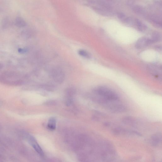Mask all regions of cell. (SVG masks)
I'll return each instance as SVG.
<instances>
[{
	"instance_id": "obj_1",
	"label": "cell",
	"mask_w": 162,
	"mask_h": 162,
	"mask_svg": "<svg viewBox=\"0 0 162 162\" xmlns=\"http://www.w3.org/2000/svg\"><path fill=\"white\" fill-rule=\"evenodd\" d=\"M94 91L97 96L110 101L117 102L119 100L117 94L108 87L99 86L97 87Z\"/></svg>"
},
{
	"instance_id": "obj_2",
	"label": "cell",
	"mask_w": 162,
	"mask_h": 162,
	"mask_svg": "<svg viewBox=\"0 0 162 162\" xmlns=\"http://www.w3.org/2000/svg\"><path fill=\"white\" fill-rule=\"evenodd\" d=\"M52 77L56 83H62L65 80V75L63 70L59 67L54 68L51 72Z\"/></svg>"
},
{
	"instance_id": "obj_3",
	"label": "cell",
	"mask_w": 162,
	"mask_h": 162,
	"mask_svg": "<svg viewBox=\"0 0 162 162\" xmlns=\"http://www.w3.org/2000/svg\"><path fill=\"white\" fill-rule=\"evenodd\" d=\"M152 44V42L149 38L143 37L137 40L135 44V46L138 49H141Z\"/></svg>"
},
{
	"instance_id": "obj_4",
	"label": "cell",
	"mask_w": 162,
	"mask_h": 162,
	"mask_svg": "<svg viewBox=\"0 0 162 162\" xmlns=\"http://www.w3.org/2000/svg\"><path fill=\"white\" fill-rule=\"evenodd\" d=\"M29 141L30 144L33 147L35 150L38 153L41 157H44V152L43 151L42 149L40 146L36 141V139L33 136H29Z\"/></svg>"
},
{
	"instance_id": "obj_5",
	"label": "cell",
	"mask_w": 162,
	"mask_h": 162,
	"mask_svg": "<svg viewBox=\"0 0 162 162\" xmlns=\"http://www.w3.org/2000/svg\"><path fill=\"white\" fill-rule=\"evenodd\" d=\"M151 144L154 147H157L162 142V135L161 133H157L153 134L150 139Z\"/></svg>"
},
{
	"instance_id": "obj_6",
	"label": "cell",
	"mask_w": 162,
	"mask_h": 162,
	"mask_svg": "<svg viewBox=\"0 0 162 162\" xmlns=\"http://www.w3.org/2000/svg\"><path fill=\"white\" fill-rule=\"evenodd\" d=\"M112 132L114 135L120 136L125 134H134L133 131H128L120 127L114 128L112 130Z\"/></svg>"
},
{
	"instance_id": "obj_7",
	"label": "cell",
	"mask_w": 162,
	"mask_h": 162,
	"mask_svg": "<svg viewBox=\"0 0 162 162\" xmlns=\"http://www.w3.org/2000/svg\"><path fill=\"white\" fill-rule=\"evenodd\" d=\"M123 123L127 125L132 126H134L136 124V121L134 119L130 116H126L122 120Z\"/></svg>"
},
{
	"instance_id": "obj_8",
	"label": "cell",
	"mask_w": 162,
	"mask_h": 162,
	"mask_svg": "<svg viewBox=\"0 0 162 162\" xmlns=\"http://www.w3.org/2000/svg\"><path fill=\"white\" fill-rule=\"evenodd\" d=\"M56 121L54 118H51L49 120L48 124V129L51 130H54L56 129Z\"/></svg>"
},
{
	"instance_id": "obj_9",
	"label": "cell",
	"mask_w": 162,
	"mask_h": 162,
	"mask_svg": "<svg viewBox=\"0 0 162 162\" xmlns=\"http://www.w3.org/2000/svg\"><path fill=\"white\" fill-rule=\"evenodd\" d=\"M150 38L152 44L159 41L161 39V36L159 33L154 32L152 33Z\"/></svg>"
},
{
	"instance_id": "obj_10",
	"label": "cell",
	"mask_w": 162,
	"mask_h": 162,
	"mask_svg": "<svg viewBox=\"0 0 162 162\" xmlns=\"http://www.w3.org/2000/svg\"><path fill=\"white\" fill-rule=\"evenodd\" d=\"M15 25L19 27H23L26 25V21L22 18L20 17H17L15 21Z\"/></svg>"
},
{
	"instance_id": "obj_11",
	"label": "cell",
	"mask_w": 162,
	"mask_h": 162,
	"mask_svg": "<svg viewBox=\"0 0 162 162\" xmlns=\"http://www.w3.org/2000/svg\"><path fill=\"white\" fill-rule=\"evenodd\" d=\"M78 54L79 55L87 58H89L91 57L90 54L87 51L84 50H79Z\"/></svg>"
},
{
	"instance_id": "obj_12",
	"label": "cell",
	"mask_w": 162,
	"mask_h": 162,
	"mask_svg": "<svg viewBox=\"0 0 162 162\" xmlns=\"http://www.w3.org/2000/svg\"><path fill=\"white\" fill-rule=\"evenodd\" d=\"M2 26H7L9 25L10 23V21L7 18H5L2 21Z\"/></svg>"
},
{
	"instance_id": "obj_13",
	"label": "cell",
	"mask_w": 162,
	"mask_h": 162,
	"mask_svg": "<svg viewBox=\"0 0 162 162\" xmlns=\"http://www.w3.org/2000/svg\"><path fill=\"white\" fill-rule=\"evenodd\" d=\"M18 51H19V53L23 54L25 53L26 51V50L24 49L19 48L18 50Z\"/></svg>"
},
{
	"instance_id": "obj_14",
	"label": "cell",
	"mask_w": 162,
	"mask_h": 162,
	"mask_svg": "<svg viewBox=\"0 0 162 162\" xmlns=\"http://www.w3.org/2000/svg\"><path fill=\"white\" fill-rule=\"evenodd\" d=\"M105 125H106V126H109V124L108 123H106L105 124Z\"/></svg>"
}]
</instances>
